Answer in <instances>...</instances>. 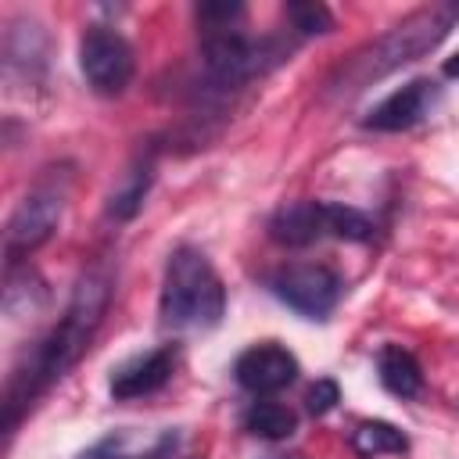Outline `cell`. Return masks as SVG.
Segmentation results:
<instances>
[{"label": "cell", "instance_id": "6da1fadb", "mask_svg": "<svg viewBox=\"0 0 459 459\" xmlns=\"http://www.w3.org/2000/svg\"><path fill=\"white\" fill-rule=\"evenodd\" d=\"M108 301H111V276L104 265H93L79 276L75 290H72V301L61 316V323L36 344L32 359L25 369H18L7 384V398H4V423L14 427L18 412L39 394L47 391L54 380H61L79 359L82 351L90 348L104 312H108Z\"/></svg>", "mask_w": 459, "mask_h": 459}, {"label": "cell", "instance_id": "7a4b0ae2", "mask_svg": "<svg viewBox=\"0 0 459 459\" xmlns=\"http://www.w3.org/2000/svg\"><path fill=\"white\" fill-rule=\"evenodd\" d=\"M455 22H459V4H430V7H423V11H416V14H409V18H405L402 25H394L387 36H380V39H373L366 50H359V54L337 72L333 86L344 90V93H351V90H362V86L384 79L387 72H394V68H402V65L423 57L427 50H434V47L448 36V29H452Z\"/></svg>", "mask_w": 459, "mask_h": 459}, {"label": "cell", "instance_id": "3957f363", "mask_svg": "<svg viewBox=\"0 0 459 459\" xmlns=\"http://www.w3.org/2000/svg\"><path fill=\"white\" fill-rule=\"evenodd\" d=\"M158 312L172 330H212L222 319L226 287L204 251L183 244L169 255Z\"/></svg>", "mask_w": 459, "mask_h": 459}, {"label": "cell", "instance_id": "277c9868", "mask_svg": "<svg viewBox=\"0 0 459 459\" xmlns=\"http://www.w3.org/2000/svg\"><path fill=\"white\" fill-rule=\"evenodd\" d=\"M283 57V47L276 39H247L240 32L219 29V32H204L201 39V65L212 86L219 90H237L244 82H251L255 75H262L265 68H273Z\"/></svg>", "mask_w": 459, "mask_h": 459}, {"label": "cell", "instance_id": "5b68a950", "mask_svg": "<svg viewBox=\"0 0 459 459\" xmlns=\"http://www.w3.org/2000/svg\"><path fill=\"white\" fill-rule=\"evenodd\" d=\"M269 287L287 308H294L305 319H326L337 308L344 290L341 276L330 265H316V262H294L276 269Z\"/></svg>", "mask_w": 459, "mask_h": 459}, {"label": "cell", "instance_id": "8992f818", "mask_svg": "<svg viewBox=\"0 0 459 459\" xmlns=\"http://www.w3.org/2000/svg\"><path fill=\"white\" fill-rule=\"evenodd\" d=\"M79 68L93 93L115 97L133 82V47L108 25H90L79 43Z\"/></svg>", "mask_w": 459, "mask_h": 459}, {"label": "cell", "instance_id": "52a82bcc", "mask_svg": "<svg viewBox=\"0 0 459 459\" xmlns=\"http://www.w3.org/2000/svg\"><path fill=\"white\" fill-rule=\"evenodd\" d=\"M61 190L57 186H36L22 197L7 222V262H18L22 255H32L39 244L50 240L61 219Z\"/></svg>", "mask_w": 459, "mask_h": 459}, {"label": "cell", "instance_id": "ba28073f", "mask_svg": "<svg viewBox=\"0 0 459 459\" xmlns=\"http://www.w3.org/2000/svg\"><path fill=\"white\" fill-rule=\"evenodd\" d=\"M441 90L430 79H412L402 90H394L391 97H384L369 115H366V129L377 133H402L412 129L416 122H423L430 115V108L437 104Z\"/></svg>", "mask_w": 459, "mask_h": 459}, {"label": "cell", "instance_id": "9c48e42d", "mask_svg": "<svg viewBox=\"0 0 459 459\" xmlns=\"http://www.w3.org/2000/svg\"><path fill=\"white\" fill-rule=\"evenodd\" d=\"M233 373H237V384H240L244 391H251V394H273V391H283V387L294 384V377H298V359H294L283 344H273V341H269V344L247 348V351L237 359Z\"/></svg>", "mask_w": 459, "mask_h": 459}, {"label": "cell", "instance_id": "30bf717a", "mask_svg": "<svg viewBox=\"0 0 459 459\" xmlns=\"http://www.w3.org/2000/svg\"><path fill=\"white\" fill-rule=\"evenodd\" d=\"M172 366H176V348L172 344H161L126 366H118L111 373V398L126 402V398H140V394H151L158 387H165V380L172 377Z\"/></svg>", "mask_w": 459, "mask_h": 459}, {"label": "cell", "instance_id": "8fae6325", "mask_svg": "<svg viewBox=\"0 0 459 459\" xmlns=\"http://www.w3.org/2000/svg\"><path fill=\"white\" fill-rule=\"evenodd\" d=\"M269 237L283 247H308L326 237V204L323 201H294L283 204L269 219Z\"/></svg>", "mask_w": 459, "mask_h": 459}, {"label": "cell", "instance_id": "7c38bea8", "mask_svg": "<svg viewBox=\"0 0 459 459\" xmlns=\"http://www.w3.org/2000/svg\"><path fill=\"white\" fill-rule=\"evenodd\" d=\"M179 445H183L179 434L176 430H165L147 448H136L133 452V437L129 434H108L104 441H97L93 448H86L79 459H186Z\"/></svg>", "mask_w": 459, "mask_h": 459}, {"label": "cell", "instance_id": "4fadbf2b", "mask_svg": "<svg viewBox=\"0 0 459 459\" xmlns=\"http://www.w3.org/2000/svg\"><path fill=\"white\" fill-rule=\"evenodd\" d=\"M377 373H380V384L398 394V398H416L420 387H423V369L416 362L412 351H405L402 344H384L380 355H377Z\"/></svg>", "mask_w": 459, "mask_h": 459}, {"label": "cell", "instance_id": "5bb4252c", "mask_svg": "<svg viewBox=\"0 0 459 459\" xmlns=\"http://www.w3.org/2000/svg\"><path fill=\"white\" fill-rule=\"evenodd\" d=\"M244 430L255 437H265V441H283L298 430V416H294V409H287L280 402H255L244 412Z\"/></svg>", "mask_w": 459, "mask_h": 459}, {"label": "cell", "instance_id": "9a60e30c", "mask_svg": "<svg viewBox=\"0 0 459 459\" xmlns=\"http://www.w3.org/2000/svg\"><path fill=\"white\" fill-rule=\"evenodd\" d=\"M351 445L355 452L362 455H402L409 448V437L394 427V423H384V420H366L351 430Z\"/></svg>", "mask_w": 459, "mask_h": 459}, {"label": "cell", "instance_id": "2e32d148", "mask_svg": "<svg viewBox=\"0 0 459 459\" xmlns=\"http://www.w3.org/2000/svg\"><path fill=\"white\" fill-rule=\"evenodd\" d=\"M151 176H154V165H151V161L133 165V169L122 176V183L111 190L108 212H111L115 219H133V215L140 212V204H143V194H147V186H151Z\"/></svg>", "mask_w": 459, "mask_h": 459}, {"label": "cell", "instance_id": "e0dca14e", "mask_svg": "<svg viewBox=\"0 0 459 459\" xmlns=\"http://www.w3.org/2000/svg\"><path fill=\"white\" fill-rule=\"evenodd\" d=\"M373 219L362 215L359 208H348V204H326V233L330 237H341V240H369L373 237Z\"/></svg>", "mask_w": 459, "mask_h": 459}, {"label": "cell", "instance_id": "ac0fdd59", "mask_svg": "<svg viewBox=\"0 0 459 459\" xmlns=\"http://www.w3.org/2000/svg\"><path fill=\"white\" fill-rule=\"evenodd\" d=\"M287 18H290V25L301 32V36H323V32H330L333 29V18H330V11L323 7V4H287Z\"/></svg>", "mask_w": 459, "mask_h": 459}, {"label": "cell", "instance_id": "d6986e66", "mask_svg": "<svg viewBox=\"0 0 459 459\" xmlns=\"http://www.w3.org/2000/svg\"><path fill=\"white\" fill-rule=\"evenodd\" d=\"M337 402H341V387H337V380H330V377L316 380V384L305 391V409H308L312 416H326Z\"/></svg>", "mask_w": 459, "mask_h": 459}, {"label": "cell", "instance_id": "ffe728a7", "mask_svg": "<svg viewBox=\"0 0 459 459\" xmlns=\"http://www.w3.org/2000/svg\"><path fill=\"white\" fill-rule=\"evenodd\" d=\"M441 72H445V75H448V79H459V54H455V57H448V61H445V68H441Z\"/></svg>", "mask_w": 459, "mask_h": 459}, {"label": "cell", "instance_id": "44dd1931", "mask_svg": "<svg viewBox=\"0 0 459 459\" xmlns=\"http://www.w3.org/2000/svg\"><path fill=\"white\" fill-rule=\"evenodd\" d=\"M280 459H301V455H280Z\"/></svg>", "mask_w": 459, "mask_h": 459}]
</instances>
